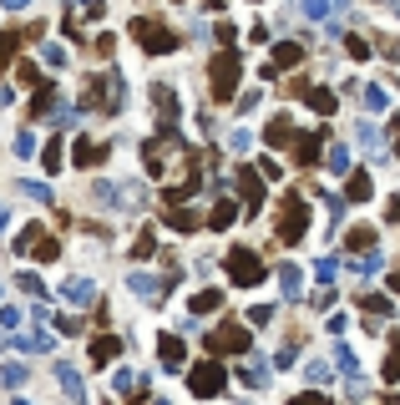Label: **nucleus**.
Returning a JSON list of instances; mask_svg holds the SVG:
<instances>
[{
	"label": "nucleus",
	"instance_id": "1",
	"mask_svg": "<svg viewBox=\"0 0 400 405\" xmlns=\"http://www.w3.org/2000/svg\"><path fill=\"white\" fill-rule=\"evenodd\" d=\"M142 167H147V178L157 183L162 203H183V198L203 183L198 152H193L187 137L178 132V122H162V127H157V137L142 147Z\"/></svg>",
	"mask_w": 400,
	"mask_h": 405
},
{
	"label": "nucleus",
	"instance_id": "2",
	"mask_svg": "<svg viewBox=\"0 0 400 405\" xmlns=\"http://www.w3.org/2000/svg\"><path fill=\"white\" fill-rule=\"evenodd\" d=\"M264 142H269V147H284L289 162H299V167H314V162H320V152H324V137H320V132H294L289 122H269V127H264Z\"/></svg>",
	"mask_w": 400,
	"mask_h": 405
},
{
	"label": "nucleus",
	"instance_id": "3",
	"mask_svg": "<svg viewBox=\"0 0 400 405\" xmlns=\"http://www.w3.org/2000/svg\"><path fill=\"white\" fill-rule=\"evenodd\" d=\"M127 31H132V41H137V46H142L147 56H173V51L183 46V41H178V31L167 26V20H147V15H137Z\"/></svg>",
	"mask_w": 400,
	"mask_h": 405
},
{
	"label": "nucleus",
	"instance_id": "4",
	"mask_svg": "<svg viewBox=\"0 0 400 405\" xmlns=\"http://www.w3.org/2000/svg\"><path fill=\"white\" fill-rule=\"evenodd\" d=\"M304 228H309V203H304V193H284L273 239H279V243H304Z\"/></svg>",
	"mask_w": 400,
	"mask_h": 405
},
{
	"label": "nucleus",
	"instance_id": "5",
	"mask_svg": "<svg viewBox=\"0 0 400 405\" xmlns=\"http://www.w3.org/2000/svg\"><path fill=\"white\" fill-rule=\"evenodd\" d=\"M208 81H213V101H234L238 81H243V66H238V56L228 51V46L208 61Z\"/></svg>",
	"mask_w": 400,
	"mask_h": 405
},
{
	"label": "nucleus",
	"instance_id": "6",
	"mask_svg": "<svg viewBox=\"0 0 400 405\" xmlns=\"http://www.w3.org/2000/svg\"><path fill=\"white\" fill-rule=\"evenodd\" d=\"M223 269H228V279H234V284H243V289L264 284V259H259V253L248 248V243H234V248H228Z\"/></svg>",
	"mask_w": 400,
	"mask_h": 405
},
{
	"label": "nucleus",
	"instance_id": "7",
	"mask_svg": "<svg viewBox=\"0 0 400 405\" xmlns=\"http://www.w3.org/2000/svg\"><path fill=\"white\" fill-rule=\"evenodd\" d=\"M15 248H20V253H31V259H41V264H56V259H61V243H56L41 223L20 228V243H15Z\"/></svg>",
	"mask_w": 400,
	"mask_h": 405
},
{
	"label": "nucleus",
	"instance_id": "8",
	"mask_svg": "<svg viewBox=\"0 0 400 405\" xmlns=\"http://www.w3.org/2000/svg\"><path fill=\"white\" fill-rule=\"evenodd\" d=\"M223 385H228V375H223L218 360H203V365L187 370V390L193 395H223Z\"/></svg>",
	"mask_w": 400,
	"mask_h": 405
},
{
	"label": "nucleus",
	"instance_id": "9",
	"mask_svg": "<svg viewBox=\"0 0 400 405\" xmlns=\"http://www.w3.org/2000/svg\"><path fill=\"white\" fill-rule=\"evenodd\" d=\"M248 345H254V334L243 325H223V329L208 334V355H243Z\"/></svg>",
	"mask_w": 400,
	"mask_h": 405
},
{
	"label": "nucleus",
	"instance_id": "10",
	"mask_svg": "<svg viewBox=\"0 0 400 405\" xmlns=\"http://www.w3.org/2000/svg\"><path fill=\"white\" fill-rule=\"evenodd\" d=\"M234 178H238V193H243V208L248 213H259L264 208V178H259V167H234Z\"/></svg>",
	"mask_w": 400,
	"mask_h": 405
},
{
	"label": "nucleus",
	"instance_id": "11",
	"mask_svg": "<svg viewBox=\"0 0 400 405\" xmlns=\"http://www.w3.org/2000/svg\"><path fill=\"white\" fill-rule=\"evenodd\" d=\"M117 101H122L117 81L107 87V81H101V76H92V87L81 92V106H92V112H117Z\"/></svg>",
	"mask_w": 400,
	"mask_h": 405
},
{
	"label": "nucleus",
	"instance_id": "12",
	"mask_svg": "<svg viewBox=\"0 0 400 405\" xmlns=\"http://www.w3.org/2000/svg\"><path fill=\"white\" fill-rule=\"evenodd\" d=\"M107 157H112L107 142H92V137H76V142H71V162H76V167H101Z\"/></svg>",
	"mask_w": 400,
	"mask_h": 405
},
{
	"label": "nucleus",
	"instance_id": "13",
	"mask_svg": "<svg viewBox=\"0 0 400 405\" xmlns=\"http://www.w3.org/2000/svg\"><path fill=\"white\" fill-rule=\"evenodd\" d=\"M289 92H294V97H304V101H309L320 117H334V112H340V97H334L329 87H299V81H294Z\"/></svg>",
	"mask_w": 400,
	"mask_h": 405
},
{
	"label": "nucleus",
	"instance_id": "14",
	"mask_svg": "<svg viewBox=\"0 0 400 405\" xmlns=\"http://www.w3.org/2000/svg\"><path fill=\"white\" fill-rule=\"evenodd\" d=\"M304 61V46L299 41H284V46H273V56H269V81L279 76V71H289V66H299Z\"/></svg>",
	"mask_w": 400,
	"mask_h": 405
},
{
	"label": "nucleus",
	"instance_id": "15",
	"mask_svg": "<svg viewBox=\"0 0 400 405\" xmlns=\"http://www.w3.org/2000/svg\"><path fill=\"white\" fill-rule=\"evenodd\" d=\"M112 355H117V339H112V334H97V339H92V365H107Z\"/></svg>",
	"mask_w": 400,
	"mask_h": 405
},
{
	"label": "nucleus",
	"instance_id": "16",
	"mask_svg": "<svg viewBox=\"0 0 400 405\" xmlns=\"http://www.w3.org/2000/svg\"><path fill=\"white\" fill-rule=\"evenodd\" d=\"M370 187H375L370 173H355V178L345 183V193H350V203H365V198H370Z\"/></svg>",
	"mask_w": 400,
	"mask_h": 405
},
{
	"label": "nucleus",
	"instance_id": "17",
	"mask_svg": "<svg viewBox=\"0 0 400 405\" xmlns=\"http://www.w3.org/2000/svg\"><path fill=\"white\" fill-rule=\"evenodd\" d=\"M20 56V36H0V76L10 71V61Z\"/></svg>",
	"mask_w": 400,
	"mask_h": 405
},
{
	"label": "nucleus",
	"instance_id": "18",
	"mask_svg": "<svg viewBox=\"0 0 400 405\" xmlns=\"http://www.w3.org/2000/svg\"><path fill=\"white\" fill-rule=\"evenodd\" d=\"M167 223H173L178 233H193V228H198V218H193V213H183L178 203H167Z\"/></svg>",
	"mask_w": 400,
	"mask_h": 405
},
{
	"label": "nucleus",
	"instance_id": "19",
	"mask_svg": "<svg viewBox=\"0 0 400 405\" xmlns=\"http://www.w3.org/2000/svg\"><path fill=\"white\" fill-rule=\"evenodd\" d=\"M385 380H400V334H390V350H385Z\"/></svg>",
	"mask_w": 400,
	"mask_h": 405
},
{
	"label": "nucleus",
	"instance_id": "20",
	"mask_svg": "<svg viewBox=\"0 0 400 405\" xmlns=\"http://www.w3.org/2000/svg\"><path fill=\"white\" fill-rule=\"evenodd\" d=\"M10 66L20 71V81H26V87H31V92H36V87H46V76H41V71L31 66V61H20V56H15V61H10Z\"/></svg>",
	"mask_w": 400,
	"mask_h": 405
},
{
	"label": "nucleus",
	"instance_id": "21",
	"mask_svg": "<svg viewBox=\"0 0 400 405\" xmlns=\"http://www.w3.org/2000/svg\"><path fill=\"white\" fill-rule=\"evenodd\" d=\"M193 309H198V314H213V309H223V289H208V294H198V299H193Z\"/></svg>",
	"mask_w": 400,
	"mask_h": 405
},
{
	"label": "nucleus",
	"instance_id": "22",
	"mask_svg": "<svg viewBox=\"0 0 400 405\" xmlns=\"http://www.w3.org/2000/svg\"><path fill=\"white\" fill-rule=\"evenodd\" d=\"M228 223H234V203H218L208 213V228H228Z\"/></svg>",
	"mask_w": 400,
	"mask_h": 405
},
{
	"label": "nucleus",
	"instance_id": "23",
	"mask_svg": "<svg viewBox=\"0 0 400 405\" xmlns=\"http://www.w3.org/2000/svg\"><path fill=\"white\" fill-rule=\"evenodd\" d=\"M162 360H167V365H183V345L173 334H162Z\"/></svg>",
	"mask_w": 400,
	"mask_h": 405
},
{
	"label": "nucleus",
	"instance_id": "24",
	"mask_svg": "<svg viewBox=\"0 0 400 405\" xmlns=\"http://www.w3.org/2000/svg\"><path fill=\"white\" fill-rule=\"evenodd\" d=\"M370 239H375V228H370V223L350 228V248H370Z\"/></svg>",
	"mask_w": 400,
	"mask_h": 405
},
{
	"label": "nucleus",
	"instance_id": "25",
	"mask_svg": "<svg viewBox=\"0 0 400 405\" xmlns=\"http://www.w3.org/2000/svg\"><path fill=\"white\" fill-rule=\"evenodd\" d=\"M56 167H61V137L46 142V173H56Z\"/></svg>",
	"mask_w": 400,
	"mask_h": 405
},
{
	"label": "nucleus",
	"instance_id": "26",
	"mask_svg": "<svg viewBox=\"0 0 400 405\" xmlns=\"http://www.w3.org/2000/svg\"><path fill=\"white\" fill-rule=\"evenodd\" d=\"M350 56H355V61H370V46H365L360 36H350Z\"/></svg>",
	"mask_w": 400,
	"mask_h": 405
},
{
	"label": "nucleus",
	"instance_id": "27",
	"mask_svg": "<svg viewBox=\"0 0 400 405\" xmlns=\"http://www.w3.org/2000/svg\"><path fill=\"white\" fill-rule=\"evenodd\" d=\"M152 248H157V243H152V233H142V243L132 248V259H147V253H152Z\"/></svg>",
	"mask_w": 400,
	"mask_h": 405
},
{
	"label": "nucleus",
	"instance_id": "28",
	"mask_svg": "<svg viewBox=\"0 0 400 405\" xmlns=\"http://www.w3.org/2000/svg\"><path fill=\"white\" fill-rule=\"evenodd\" d=\"M390 142H395V152H400V117H395V127H390Z\"/></svg>",
	"mask_w": 400,
	"mask_h": 405
},
{
	"label": "nucleus",
	"instance_id": "29",
	"mask_svg": "<svg viewBox=\"0 0 400 405\" xmlns=\"http://www.w3.org/2000/svg\"><path fill=\"white\" fill-rule=\"evenodd\" d=\"M390 218H400V198H395V203H390Z\"/></svg>",
	"mask_w": 400,
	"mask_h": 405
}]
</instances>
